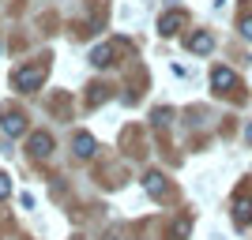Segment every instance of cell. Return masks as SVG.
Masks as SVG:
<instances>
[{
  "instance_id": "1",
  "label": "cell",
  "mask_w": 252,
  "mask_h": 240,
  "mask_svg": "<svg viewBox=\"0 0 252 240\" xmlns=\"http://www.w3.org/2000/svg\"><path fill=\"white\" fill-rule=\"evenodd\" d=\"M42 79H45V64H31V68H19L11 75L15 90H34V86H42Z\"/></svg>"
},
{
  "instance_id": "2",
  "label": "cell",
  "mask_w": 252,
  "mask_h": 240,
  "mask_svg": "<svg viewBox=\"0 0 252 240\" xmlns=\"http://www.w3.org/2000/svg\"><path fill=\"white\" fill-rule=\"evenodd\" d=\"M181 27H185V11H181V8L166 11V15L158 19V34H162V38H173V34H177Z\"/></svg>"
},
{
  "instance_id": "3",
  "label": "cell",
  "mask_w": 252,
  "mask_h": 240,
  "mask_svg": "<svg viewBox=\"0 0 252 240\" xmlns=\"http://www.w3.org/2000/svg\"><path fill=\"white\" fill-rule=\"evenodd\" d=\"M211 86H215L219 94H226V90L237 86V75H233L230 68H215V72H211Z\"/></svg>"
},
{
  "instance_id": "4",
  "label": "cell",
  "mask_w": 252,
  "mask_h": 240,
  "mask_svg": "<svg viewBox=\"0 0 252 240\" xmlns=\"http://www.w3.org/2000/svg\"><path fill=\"white\" fill-rule=\"evenodd\" d=\"M31 154L34 158H49L53 154V135L49 132H34L31 135Z\"/></svg>"
},
{
  "instance_id": "5",
  "label": "cell",
  "mask_w": 252,
  "mask_h": 240,
  "mask_svg": "<svg viewBox=\"0 0 252 240\" xmlns=\"http://www.w3.org/2000/svg\"><path fill=\"white\" fill-rule=\"evenodd\" d=\"M189 49L196 53V56H207V53L215 49V38H211L207 30H200V34H192V38H189Z\"/></svg>"
},
{
  "instance_id": "6",
  "label": "cell",
  "mask_w": 252,
  "mask_h": 240,
  "mask_svg": "<svg viewBox=\"0 0 252 240\" xmlns=\"http://www.w3.org/2000/svg\"><path fill=\"white\" fill-rule=\"evenodd\" d=\"M0 128H4L8 135H23V132H27V120H23L19 113H4V120H0Z\"/></svg>"
},
{
  "instance_id": "7",
  "label": "cell",
  "mask_w": 252,
  "mask_h": 240,
  "mask_svg": "<svg viewBox=\"0 0 252 240\" xmlns=\"http://www.w3.org/2000/svg\"><path fill=\"white\" fill-rule=\"evenodd\" d=\"M91 64H94V68L113 64V45H94V49H91Z\"/></svg>"
},
{
  "instance_id": "8",
  "label": "cell",
  "mask_w": 252,
  "mask_h": 240,
  "mask_svg": "<svg viewBox=\"0 0 252 240\" xmlns=\"http://www.w3.org/2000/svg\"><path fill=\"white\" fill-rule=\"evenodd\" d=\"M233 218H237V225H249L252 221V199H237L233 203Z\"/></svg>"
},
{
  "instance_id": "9",
  "label": "cell",
  "mask_w": 252,
  "mask_h": 240,
  "mask_svg": "<svg viewBox=\"0 0 252 240\" xmlns=\"http://www.w3.org/2000/svg\"><path fill=\"white\" fill-rule=\"evenodd\" d=\"M143 188L151 191V195H166V177H162V173H147V180H143Z\"/></svg>"
},
{
  "instance_id": "10",
  "label": "cell",
  "mask_w": 252,
  "mask_h": 240,
  "mask_svg": "<svg viewBox=\"0 0 252 240\" xmlns=\"http://www.w3.org/2000/svg\"><path fill=\"white\" fill-rule=\"evenodd\" d=\"M75 154H79V158H91V154H94V135L79 132V135H75Z\"/></svg>"
},
{
  "instance_id": "11",
  "label": "cell",
  "mask_w": 252,
  "mask_h": 240,
  "mask_svg": "<svg viewBox=\"0 0 252 240\" xmlns=\"http://www.w3.org/2000/svg\"><path fill=\"white\" fill-rule=\"evenodd\" d=\"M189 229H192V221H189V218H181L177 225H173V237H177V240H185V237H189Z\"/></svg>"
},
{
  "instance_id": "12",
  "label": "cell",
  "mask_w": 252,
  "mask_h": 240,
  "mask_svg": "<svg viewBox=\"0 0 252 240\" xmlns=\"http://www.w3.org/2000/svg\"><path fill=\"white\" fill-rule=\"evenodd\" d=\"M8 195H11V177L0 173V199H8Z\"/></svg>"
},
{
  "instance_id": "13",
  "label": "cell",
  "mask_w": 252,
  "mask_h": 240,
  "mask_svg": "<svg viewBox=\"0 0 252 240\" xmlns=\"http://www.w3.org/2000/svg\"><path fill=\"white\" fill-rule=\"evenodd\" d=\"M241 34L252 42V15H245V19H241Z\"/></svg>"
},
{
  "instance_id": "14",
  "label": "cell",
  "mask_w": 252,
  "mask_h": 240,
  "mask_svg": "<svg viewBox=\"0 0 252 240\" xmlns=\"http://www.w3.org/2000/svg\"><path fill=\"white\" fill-rule=\"evenodd\" d=\"M245 143H249V146H252V124H249V128H245Z\"/></svg>"
}]
</instances>
